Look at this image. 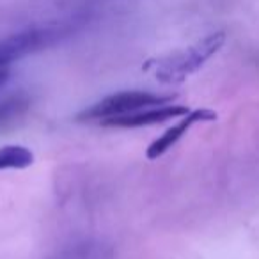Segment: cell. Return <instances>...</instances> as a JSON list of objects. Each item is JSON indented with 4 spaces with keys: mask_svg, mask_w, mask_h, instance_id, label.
<instances>
[{
    "mask_svg": "<svg viewBox=\"0 0 259 259\" xmlns=\"http://www.w3.org/2000/svg\"><path fill=\"white\" fill-rule=\"evenodd\" d=\"M188 112L185 105H160V107L144 108V110L134 112V114L119 115V117H110L100 121V124L108 126V128H141V126H153L160 122H167L170 119L181 117Z\"/></svg>",
    "mask_w": 259,
    "mask_h": 259,
    "instance_id": "obj_5",
    "label": "cell"
},
{
    "mask_svg": "<svg viewBox=\"0 0 259 259\" xmlns=\"http://www.w3.org/2000/svg\"><path fill=\"white\" fill-rule=\"evenodd\" d=\"M69 32H71V25L59 23V25L36 27V29L23 30L11 37H6L0 41V69H8L13 61L43 50L68 36Z\"/></svg>",
    "mask_w": 259,
    "mask_h": 259,
    "instance_id": "obj_3",
    "label": "cell"
},
{
    "mask_svg": "<svg viewBox=\"0 0 259 259\" xmlns=\"http://www.w3.org/2000/svg\"><path fill=\"white\" fill-rule=\"evenodd\" d=\"M34 163V153L20 144H9L0 148V170L29 169Z\"/></svg>",
    "mask_w": 259,
    "mask_h": 259,
    "instance_id": "obj_6",
    "label": "cell"
},
{
    "mask_svg": "<svg viewBox=\"0 0 259 259\" xmlns=\"http://www.w3.org/2000/svg\"><path fill=\"white\" fill-rule=\"evenodd\" d=\"M30 107V98L27 94H13L0 101V126L15 121L16 117L23 115Z\"/></svg>",
    "mask_w": 259,
    "mask_h": 259,
    "instance_id": "obj_7",
    "label": "cell"
},
{
    "mask_svg": "<svg viewBox=\"0 0 259 259\" xmlns=\"http://www.w3.org/2000/svg\"><path fill=\"white\" fill-rule=\"evenodd\" d=\"M172 101L174 96H162V94L148 93V91H124V93L110 94L94 103L91 108H85L82 114H78V119L80 121H105L110 117L134 114L144 108L169 105Z\"/></svg>",
    "mask_w": 259,
    "mask_h": 259,
    "instance_id": "obj_2",
    "label": "cell"
},
{
    "mask_svg": "<svg viewBox=\"0 0 259 259\" xmlns=\"http://www.w3.org/2000/svg\"><path fill=\"white\" fill-rule=\"evenodd\" d=\"M8 78H9V71H8V69H0V87L8 82Z\"/></svg>",
    "mask_w": 259,
    "mask_h": 259,
    "instance_id": "obj_8",
    "label": "cell"
},
{
    "mask_svg": "<svg viewBox=\"0 0 259 259\" xmlns=\"http://www.w3.org/2000/svg\"><path fill=\"white\" fill-rule=\"evenodd\" d=\"M219 119V114L215 110H209V108H197V110H188L185 115H181V119L174 126L167 128L162 135H160L156 141H153L149 144L146 156L149 160H158L162 155H165L170 148L178 144L181 139L187 135V132L194 124L199 122H213Z\"/></svg>",
    "mask_w": 259,
    "mask_h": 259,
    "instance_id": "obj_4",
    "label": "cell"
},
{
    "mask_svg": "<svg viewBox=\"0 0 259 259\" xmlns=\"http://www.w3.org/2000/svg\"><path fill=\"white\" fill-rule=\"evenodd\" d=\"M224 43H226V34L215 32L209 34L204 39L197 41L192 47L185 48V50L170 54L156 62H151V64L156 66V78L165 83L183 82L185 78H188L195 71H199L206 64V61L211 59L222 48Z\"/></svg>",
    "mask_w": 259,
    "mask_h": 259,
    "instance_id": "obj_1",
    "label": "cell"
}]
</instances>
